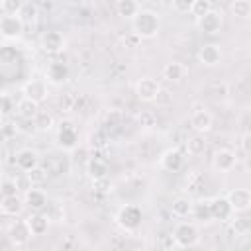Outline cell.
I'll return each mask as SVG.
<instances>
[{
    "instance_id": "cell-21",
    "label": "cell",
    "mask_w": 251,
    "mask_h": 251,
    "mask_svg": "<svg viewBox=\"0 0 251 251\" xmlns=\"http://www.w3.org/2000/svg\"><path fill=\"white\" fill-rule=\"evenodd\" d=\"M24 208H25V202L18 194L16 196H2V200H0V210H2L4 216L16 218V216H20L24 212Z\"/></svg>"
},
{
    "instance_id": "cell-22",
    "label": "cell",
    "mask_w": 251,
    "mask_h": 251,
    "mask_svg": "<svg viewBox=\"0 0 251 251\" xmlns=\"http://www.w3.org/2000/svg\"><path fill=\"white\" fill-rule=\"evenodd\" d=\"M192 208H194V200H190L188 196H176L171 204V214L178 220H184L192 216Z\"/></svg>"
},
{
    "instance_id": "cell-33",
    "label": "cell",
    "mask_w": 251,
    "mask_h": 251,
    "mask_svg": "<svg viewBox=\"0 0 251 251\" xmlns=\"http://www.w3.org/2000/svg\"><path fill=\"white\" fill-rule=\"evenodd\" d=\"M22 6H24L22 0H2L0 2V12L2 14H10V16H18Z\"/></svg>"
},
{
    "instance_id": "cell-39",
    "label": "cell",
    "mask_w": 251,
    "mask_h": 251,
    "mask_svg": "<svg viewBox=\"0 0 251 251\" xmlns=\"http://www.w3.org/2000/svg\"><path fill=\"white\" fill-rule=\"evenodd\" d=\"M106 141H108V137L98 129V131H94L92 135H90V143H92V147H96V149H102V147H106Z\"/></svg>"
},
{
    "instance_id": "cell-9",
    "label": "cell",
    "mask_w": 251,
    "mask_h": 251,
    "mask_svg": "<svg viewBox=\"0 0 251 251\" xmlns=\"http://www.w3.org/2000/svg\"><path fill=\"white\" fill-rule=\"evenodd\" d=\"M222 25H224V16H222V12L216 10V8L210 10L206 16H202V18L196 20L198 31H202V33H206V35H216V33H220Z\"/></svg>"
},
{
    "instance_id": "cell-34",
    "label": "cell",
    "mask_w": 251,
    "mask_h": 251,
    "mask_svg": "<svg viewBox=\"0 0 251 251\" xmlns=\"http://www.w3.org/2000/svg\"><path fill=\"white\" fill-rule=\"evenodd\" d=\"M16 106H18V102H12L10 94L4 90V94H2V122H6L12 112H16Z\"/></svg>"
},
{
    "instance_id": "cell-8",
    "label": "cell",
    "mask_w": 251,
    "mask_h": 251,
    "mask_svg": "<svg viewBox=\"0 0 251 251\" xmlns=\"http://www.w3.org/2000/svg\"><path fill=\"white\" fill-rule=\"evenodd\" d=\"M159 167L167 173H178L184 167V153L178 147H169L159 157Z\"/></svg>"
},
{
    "instance_id": "cell-4",
    "label": "cell",
    "mask_w": 251,
    "mask_h": 251,
    "mask_svg": "<svg viewBox=\"0 0 251 251\" xmlns=\"http://www.w3.org/2000/svg\"><path fill=\"white\" fill-rule=\"evenodd\" d=\"M24 27H25V24L22 22L20 16H10V14L0 16V35L4 41L20 39L24 35Z\"/></svg>"
},
{
    "instance_id": "cell-20",
    "label": "cell",
    "mask_w": 251,
    "mask_h": 251,
    "mask_svg": "<svg viewBox=\"0 0 251 251\" xmlns=\"http://www.w3.org/2000/svg\"><path fill=\"white\" fill-rule=\"evenodd\" d=\"M25 222H27V226H29V229H31V235L39 237V235H45V233H47L51 220H49L47 214H43V212H31V214L25 218Z\"/></svg>"
},
{
    "instance_id": "cell-12",
    "label": "cell",
    "mask_w": 251,
    "mask_h": 251,
    "mask_svg": "<svg viewBox=\"0 0 251 251\" xmlns=\"http://www.w3.org/2000/svg\"><path fill=\"white\" fill-rule=\"evenodd\" d=\"M227 202L231 204L233 212L235 214H243L247 210H251V188H231L227 194H226Z\"/></svg>"
},
{
    "instance_id": "cell-17",
    "label": "cell",
    "mask_w": 251,
    "mask_h": 251,
    "mask_svg": "<svg viewBox=\"0 0 251 251\" xmlns=\"http://www.w3.org/2000/svg\"><path fill=\"white\" fill-rule=\"evenodd\" d=\"M24 202L31 212H43L49 206V196L45 194V190L33 186L27 192H24Z\"/></svg>"
},
{
    "instance_id": "cell-36",
    "label": "cell",
    "mask_w": 251,
    "mask_h": 251,
    "mask_svg": "<svg viewBox=\"0 0 251 251\" xmlns=\"http://www.w3.org/2000/svg\"><path fill=\"white\" fill-rule=\"evenodd\" d=\"M171 8H173L176 14H190V10H192V0H173V2H171Z\"/></svg>"
},
{
    "instance_id": "cell-10",
    "label": "cell",
    "mask_w": 251,
    "mask_h": 251,
    "mask_svg": "<svg viewBox=\"0 0 251 251\" xmlns=\"http://www.w3.org/2000/svg\"><path fill=\"white\" fill-rule=\"evenodd\" d=\"M55 141L57 145L63 149V151H71L78 145V131L76 127L71 124V122H63L57 129V135H55Z\"/></svg>"
},
{
    "instance_id": "cell-40",
    "label": "cell",
    "mask_w": 251,
    "mask_h": 251,
    "mask_svg": "<svg viewBox=\"0 0 251 251\" xmlns=\"http://www.w3.org/2000/svg\"><path fill=\"white\" fill-rule=\"evenodd\" d=\"M139 122H141V126H145V127H151V126H155L157 118H155V114H153L151 110H147V112H141V116H139Z\"/></svg>"
},
{
    "instance_id": "cell-1",
    "label": "cell",
    "mask_w": 251,
    "mask_h": 251,
    "mask_svg": "<svg viewBox=\"0 0 251 251\" xmlns=\"http://www.w3.org/2000/svg\"><path fill=\"white\" fill-rule=\"evenodd\" d=\"M133 33L141 39H153L161 31V16L151 8H141L139 14L131 20Z\"/></svg>"
},
{
    "instance_id": "cell-35",
    "label": "cell",
    "mask_w": 251,
    "mask_h": 251,
    "mask_svg": "<svg viewBox=\"0 0 251 251\" xmlns=\"http://www.w3.org/2000/svg\"><path fill=\"white\" fill-rule=\"evenodd\" d=\"M112 180L108 178V176H104V178H96V180H92V190L94 192H100V194H108V192H112Z\"/></svg>"
},
{
    "instance_id": "cell-5",
    "label": "cell",
    "mask_w": 251,
    "mask_h": 251,
    "mask_svg": "<svg viewBox=\"0 0 251 251\" xmlns=\"http://www.w3.org/2000/svg\"><path fill=\"white\" fill-rule=\"evenodd\" d=\"M161 84L157 78L153 76H141L137 82H135V96L141 100V102H157L159 94H161Z\"/></svg>"
},
{
    "instance_id": "cell-6",
    "label": "cell",
    "mask_w": 251,
    "mask_h": 251,
    "mask_svg": "<svg viewBox=\"0 0 251 251\" xmlns=\"http://www.w3.org/2000/svg\"><path fill=\"white\" fill-rule=\"evenodd\" d=\"M14 167L20 173H31L33 169L39 167V153L31 147H22L14 153Z\"/></svg>"
},
{
    "instance_id": "cell-14",
    "label": "cell",
    "mask_w": 251,
    "mask_h": 251,
    "mask_svg": "<svg viewBox=\"0 0 251 251\" xmlns=\"http://www.w3.org/2000/svg\"><path fill=\"white\" fill-rule=\"evenodd\" d=\"M210 206H212V218L216 220V222H231V218L235 216V212H233V208H231V204L227 202V198L226 196H214V198H210Z\"/></svg>"
},
{
    "instance_id": "cell-41",
    "label": "cell",
    "mask_w": 251,
    "mask_h": 251,
    "mask_svg": "<svg viewBox=\"0 0 251 251\" xmlns=\"http://www.w3.org/2000/svg\"><path fill=\"white\" fill-rule=\"evenodd\" d=\"M159 245H161L165 251L171 249L173 245H176V243H175V237H173V231H171V233H163V235L159 237Z\"/></svg>"
},
{
    "instance_id": "cell-7",
    "label": "cell",
    "mask_w": 251,
    "mask_h": 251,
    "mask_svg": "<svg viewBox=\"0 0 251 251\" xmlns=\"http://www.w3.org/2000/svg\"><path fill=\"white\" fill-rule=\"evenodd\" d=\"M47 94H49V88H47V82L43 78H29L22 86V96L35 102V104H41L47 98Z\"/></svg>"
},
{
    "instance_id": "cell-27",
    "label": "cell",
    "mask_w": 251,
    "mask_h": 251,
    "mask_svg": "<svg viewBox=\"0 0 251 251\" xmlns=\"http://www.w3.org/2000/svg\"><path fill=\"white\" fill-rule=\"evenodd\" d=\"M86 175H88L90 180L108 176V163L102 161V159H98V157H92V159L86 163Z\"/></svg>"
},
{
    "instance_id": "cell-42",
    "label": "cell",
    "mask_w": 251,
    "mask_h": 251,
    "mask_svg": "<svg viewBox=\"0 0 251 251\" xmlns=\"http://www.w3.org/2000/svg\"><path fill=\"white\" fill-rule=\"evenodd\" d=\"M239 147L243 149L245 155H251V131L249 133H243L239 137Z\"/></svg>"
},
{
    "instance_id": "cell-2",
    "label": "cell",
    "mask_w": 251,
    "mask_h": 251,
    "mask_svg": "<svg viewBox=\"0 0 251 251\" xmlns=\"http://www.w3.org/2000/svg\"><path fill=\"white\" fill-rule=\"evenodd\" d=\"M173 237H175V243L182 249H190L194 247L198 241H200V231H198V226L194 222H186V220H180L175 224L173 227Z\"/></svg>"
},
{
    "instance_id": "cell-43",
    "label": "cell",
    "mask_w": 251,
    "mask_h": 251,
    "mask_svg": "<svg viewBox=\"0 0 251 251\" xmlns=\"http://www.w3.org/2000/svg\"><path fill=\"white\" fill-rule=\"evenodd\" d=\"M243 167H245V171L251 175V155H247V157L243 159Z\"/></svg>"
},
{
    "instance_id": "cell-24",
    "label": "cell",
    "mask_w": 251,
    "mask_h": 251,
    "mask_svg": "<svg viewBox=\"0 0 251 251\" xmlns=\"http://www.w3.org/2000/svg\"><path fill=\"white\" fill-rule=\"evenodd\" d=\"M192 218L198 220V222H214L212 218V206H210V200L208 198H198L194 200V208H192Z\"/></svg>"
},
{
    "instance_id": "cell-23",
    "label": "cell",
    "mask_w": 251,
    "mask_h": 251,
    "mask_svg": "<svg viewBox=\"0 0 251 251\" xmlns=\"http://www.w3.org/2000/svg\"><path fill=\"white\" fill-rule=\"evenodd\" d=\"M186 76V67L178 61H171V63H165L163 67V78L169 80V82H180L182 78Z\"/></svg>"
},
{
    "instance_id": "cell-32",
    "label": "cell",
    "mask_w": 251,
    "mask_h": 251,
    "mask_svg": "<svg viewBox=\"0 0 251 251\" xmlns=\"http://www.w3.org/2000/svg\"><path fill=\"white\" fill-rule=\"evenodd\" d=\"M210 10H214V4L210 2V0H192V10H190V14L198 20V18H202V16H206Z\"/></svg>"
},
{
    "instance_id": "cell-3",
    "label": "cell",
    "mask_w": 251,
    "mask_h": 251,
    "mask_svg": "<svg viewBox=\"0 0 251 251\" xmlns=\"http://www.w3.org/2000/svg\"><path fill=\"white\" fill-rule=\"evenodd\" d=\"M141 220H143V212L139 206L135 204H126L122 206L118 212H116V224L124 229V231H135L139 226H141Z\"/></svg>"
},
{
    "instance_id": "cell-37",
    "label": "cell",
    "mask_w": 251,
    "mask_h": 251,
    "mask_svg": "<svg viewBox=\"0 0 251 251\" xmlns=\"http://www.w3.org/2000/svg\"><path fill=\"white\" fill-rule=\"evenodd\" d=\"M47 175H49V171H47V169H43L41 165H39L37 169H33L31 173H27V176H29L31 184H39V182H43V180L47 178Z\"/></svg>"
},
{
    "instance_id": "cell-29",
    "label": "cell",
    "mask_w": 251,
    "mask_h": 251,
    "mask_svg": "<svg viewBox=\"0 0 251 251\" xmlns=\"http://www.w3.org/2000/svg\"><path fill=\"white\" fill-rule=\"evenodd\" d=\"M20 18H22V22L27 25H31V24H35L37 22V18H39V6L35 4V2H24V6H22V10H20V14H18Z\"/></svg>"
},
{
    "instance_id": "cell-31",
    "label": "cell",
    "mask_w": 251,
    "mask_h": 251,
    "mask_svg": "<svg viewBox=\"0 0 251 251\" xmlns=\"http://www.w3.org/2000/svg\"><path fill=\"white\" fill-rule=\"evenodd\" d=\"M33 124H35V129L37 131H49V129H53V116L49 114V112H45V110H39V114L33 118Z\"/></svg>"
},
{
    "instance_id": "cell-28",
    "label": "cell",
    "mask_w": 251,
    "mask_h": 251,
    "mask_svg": "<svg viewBox=\"0 0 251 251\" xmlns=\"http://www.w3.org/2000/svg\"><path fill=\"white\" fill-rule=\"evenodd\" d=\"M186 153L188 155H192V157H198V155H202L204 151H206V147H208V143H206V137L202 135V133H194L192 137H188L186 139Z\"/></svg>"
},
{
    "instance_id": "cell-13",
    "label": "cell",
    "mask_w": 251,
    "mask_h": 251,
    "mask_svg": "<svg viewBox=\"0 0 251 251\" xmlns=\"http://www.w3.org/2000/svg\"><path fill=\"white\" fill-rule=\"evenodd\" d=\"M39 43H41V49H43L45 53L55 55V53H61V51L65 49V43H67V41H65V35H63L61 31L49 29V31H43Z\"/></svg>"
},
{
    "instance_id": "cell-26",
    "label": "cell",
    "mask_w": 251,
    "mask_h": 251,
    "mask_svg": "<svg viewBox=\"0 0 251 251\" xmlns=\"http://www.w3.org/2000/svg\"><path fill=\"white\" fill-rule=\"evenodd\" d=\"M16 114L20 120H33L37 114H39V104L27 100V98H20L18 100V106H16Z\"/></svg>"
},
{
    "instance_id": "cell-38",
    "label": "cell",
    "mask_w": 251,
    "mask_h": 251,
    "mask_svg": "<svg viewBox=\"0 0 251 251\" xmlns=\"http://www.w3.org/2000/svg\"><path fill=\"white\" fill-rule=\"evenodd\" d=\"M18 194V186L14 182V178H4L2 180V196H16Z\"/></svg>"
},
{
    "instance_id": "cell-11",
    "label": "cell",
    "mask_w": 251,
    "mask_h": 251,
    "mask_svg": "<svg viewBox=\"0 0 251 251\" xmlns=\"http://www.w3.org/2000/svg\"><path fill=\"white\" fill-rule=\"evenodd\" d=\"M8 239H10V243H12L14 247H24V245H27L29 239H31V229H29L27 222H25V220H16V222H12L10 227H8Z\"/></svg>"
},
{
    "instance_id": "cell-18",
    "label": "cell",
    "mask_w": 251,
    "mask_h": 251,
    "mask_svg": "<svg viewBox=\"0 0 251 251\" xmlns=\"http://www.w3.org/2000/svg\"><path fill=\"white\" fill-rule=\"evenodd\" d=\"M69 75H71V71H69V65H67L65 61H51V63L47 65V69H45V76H47V80L53 82V84H63V82H67V80H69Z\"/></svg>"
},
{
    "instance_id": "cell-30",
    "label": "cell",
    "mask_w": 251,
    "mask_h": 251,
    "mask_svg": "<svg viewBox=\"0 0 251 251\" xmlns=\"http://www.w3.org/2000/svg\"><path fill=\"white\" fill-rule=\"evenodd\" d=\"M229 10L235 18H241V20L251 18V2L249 0H233L229 4Z\"/></svg>"
},
{
    "instance_id": "cell-25",
    "label": "cell",
    "mask_w": 251,
    "mask_h": 251,
    "mask_svg": "<svg viewBox=\"0 0 251 251\" xmlns=\"http://www.w3.org/2000/svg\"><path fill=\"white\" fill-rule=\"evenodd\" d=\"M114 8H116V14H118V16H122V18H126V20H133V18L139 14L141 4H139L137 0H118Z\"/></svg>"
},
{
    "instance_id": "cell-15",
    "label": "cell",
    "mask_w": 251,
    "mask_h": 251,
    "mask_svg": "<svg viewBox=\"0 0 251 251\" xmlns=\"http://www.w3.org/2000/svg\"><path fill=\"white\" fill-rule=\"evenodd\" d=\"M237 165V155L231 149H218L212 157V167L220 173H229Z\"/></svg>"
},
{
    "instance_id": "cell-19",
    "label": "cell",
    "mask_w": 251,
    "mask_h": 251,
    "mask_svg": "<svg viewBox=\"0 0 251 251\" xmlns=\"http://www.w3.org/2000/svg\"><path fill=\"white\" fill-rule=\"evenodd\" d=\"M196 57H198V61H200L202 65H206V67H216V65H220V61H222V49H220V45H216V43H204V45L198 49Z\"/></svg>"
},
{
    "instance_id": "cell-16",
    "label": "cell",
    "mask_w": 251,
    "mask_h": 251,
    "mask_svg": "<svg viewBox=\"0 0 251 251\" xmlns=\"http://www.w3.org/2000/svg\"><path fill=\"white\" fill-rule=\"evenodd\" d=\"M214 126V118L212 114L206 110V108H196L192 114H190V127L196 131V133H206L210 131Z\"/></svg>"
}]
</instances>
